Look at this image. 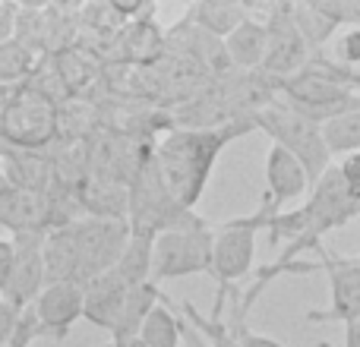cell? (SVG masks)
<instances>
[{
    "instance_id": "obj_1",
    "label": "cell",
    "mask_w": 360,
    "mask_h": 347,
    "mask_svg": "<svg viewBox=\"0 0 360 347\" xmlns=\"http://www.w3.org/2000/svg\"><path fill=\"white\" fill-rule=\"evenodd\" d=\"M250 130H259L256 117H237L231 124L215 126V130H184V126H174L152 149V162H155L158 177H162L165 190L171 192V199L180 209L193 211V205L199 202L205 183H209L212 168H215L221 149L231 139L243 136Z\"/></svg>"
},
{
    "instance_id": "obj_2",
    "label": "cell",
    "mask_w": 360,
    "mask_h": 347,
    "mask_svg": "<svg viewBox=\"0 0 360 347\" xmlns=\"http://www.w3.org/2000/svg\"><path fill=\"white\" fill-rule=\"evenodd\" d=\"M278 215L269 202H262L253 215L234 218L215 228V243H212V268L209 275L218 281V297H215V310L212 316H221L224 310V297L228 291L250 272L253 266V253H256V237L262 228H269V221Z\"/></svg>"
},
{
    "instance_id": "obj_3",
    "label": "cell",
    "mask_w": 360,
    "mask_h": 347,
    "mask_svg": "<svg viewBox=\"0 0 360 347\" xmlns=\"http://www.w3.org/2000/svg\"><path fill=\"white\" fill-rule=\"evenodd\" d=\"M256 126H259L266 136H272V145H278L288 155L297 158L300 168L310 177V183H316V180L332 168V155H329V149H326L323 126L300 117L297 111L285 107L281 101H272L269 107H262V111L256 114Z\"/></svg>"
},
{
    "instance_id": "obj_4",
    "label": "cell",
    "mask_w": 360,
    "mask_h": 347,
    "mask_svg": "<svg viewBox=\"0 0 360 347\" xmlns=\"http://www.w3.org/2000/svg\"><path fill=\"white\" fill-rule=\"evenodd\" d=\"M272 89H275V101H281L285 107H291L300 117L313 120V124H319V126L360 107V95L354 89L338 86V82L313 73L310 67H304L297 76H291V79L272 82Z\"/></svg>"
},
{
    "instance_id": "obj_5",
    "label": "cell",
    "mask_w": 360,
    "mask_h": 347,
    "mask_svg": "<svg viewBox=\"0 0 360 347\" xmlns=\"http://www.w3.org/2000/svg\"><path fill=\"white\" fill-rule=\"evenodd\" d=\"M215 228L209 221L190 228L165 230L152 240V281L186 278V275H209Z\"/></svg>"
},
{
    "instance_id": "obj_6",
    "label": "cell",
    "mask_w": 360,
    "mask_h": 347,
    "mask_svg": "<svg viewBox=\"0 0 360 347\" xmlns=\"http://www.w3.org/2000/svg\"><path fill=\"white\" fill-rule=\"evenodd\" d=\"M60 114L54 98H48L38 89H22L6 107L0 111V133L6 143H13L22 152H38L57 136Z\"/></svg>"
},
{
    "instance_id": "obj_7",
    "label": "cell",
    "mask_w": 360,
    "mask_h": 347,
    "mask_svg": "<svg viewBox=\"0 0 360 347\" xmlns=\"http://www.w3.org/2000/svg\"><path fill=\"white\" fill-rule=\"evenodd\" d=\"M76 253H79V284H89L92 278L111 272L130 240L127 218H82L73 221Z\"/></svg>"
},
{
    "instance_id": "obj_8",
    "label": "cell",
    "mask_w": 360,
    "mask_h": 347,
    "mask_svg": "<svg viewBox=\"0 0 360 347\" xmlns=\"http://www.w3.org/2000/svg\"><path fill=\"white\" fill-rule=\"evenodd\" d=\"M262 25H266V54H262L259 73H266L272 82L297 76L310 63L313 51L294 25L291 4L269 6L266 16H262Z\"/></svg>"
},
{
    "instance_id": "obj_9",
    "label": "cell",
    "mask_w": 360,
    "mask_h": 347,
    "mask_svg": "<svg viewBox=\"0 0 360 347\" xmlns=\"http://www.w3.org/2000/svg\"><path fill=\"white\" fill-rule=\"evenodd\" d=\"M13 266L10 278L0 297L13 306V310L25 313L35 297L44 291V234L41 230H29V234H13Z\"/></svg>"
},
{
    "instance_id": "obj_10",
    "label": "cell",
    "mask_w": 360,
    "mask_h": 347,
    "mask_svg": "<svg viewBox=\"0 0 360 347\" xmlns=\"http://www.w3.org/2000/svg\"><path fill=\"white\" fill-rule=\"evenodd\" d=\"M319 253V268H326L329 275V306L326 310H310L307 322H357L360 319V262L357 259H345V256H332L323 247ZM313 266V268H316Z\"/></svg>"
},
{
    "instance_id": "obj_11",
    "label": "cell",
    "mask_w": 360,
    "mask_h": 347,
    "mask_svg": "<svg viewBox=\"0 0 360 347\" xmlns=\"http://www.w3.org/2000/svg\"><path fill=\"white\" fill-rule=\"evenodd\" d=\"M82 284L79 281H57L44 284V291L35 297L29 313L35 316V325L41 335H51L57 341L70 335L76 322L82 319Z\"/></svg>"
},
{
    "instance_id": "obj_12",
    "label": "cell",
    "mask_w": 360,
    "mask_h": 347,
    "mask_svg": "<svg viewBox=\"0 0 360 347\" xmlns=\"http://www.w3.org/2000/svg\"><path fill=\"white\" fill-rule=\"evenodd\" d=\"M0 224L10 228L13 234H29V230L48 234L51 228H57L54 199L48 192L4 186L0 190Z\"/></svg>"
},
{
    "instance_id": "obj_13",
    "label": "cell",
    "mask_w": 360,
    "mask_h": 347,
    "mask_svg": "<svg viewBox=\"0 0 360 347\" xmlns=\"http://www.w3.org/2000/svg\"><path fill=\"white\" fill-rule=\"evenodd\" d=\"M310 177L300 168V162L294 155H288L285 149L272 145L266 155V196L262 202H269L275 211H285V202L300 199L310 190Z\"/></svg>"
},
{
    "instance_id": "obj_14",
    "label": "cell",
    "mask_w": 360,
    "mask_h": 347,
    "mask_svg": "<svg viewBox=\"0 0 360 347\" xmlns=\"http://www.w3.org/2000/svg\"><path fill=\"white\" fill-rule=\"evenodd\" d=\"M82 291H86L82 294V319L92 322L95 329L111 332L120 316V306H124V300H127V291H130V287L124 284V278L111 268V272L92 278L89 284H82Z\"/></svg>"
},
{
    "instance_id": "obj_15",
    "label": "cell",
    "mask_w": 360,
    "mask_h": 347,
    "mask_svg": "<svg viewBox=\"0 0 360 347\" xmlns=\"http://www.w3.org/2000/svg\"><path fill=\"white\" fill-rule=\"evenodd\" d=\"M228 67L234 73H256L262 67V54H266V25L262 19H243L234 32L221 41Z\"/></svg>"
},
{
    "instance_id": "obj_16",
    "label": "cell",
    "mask_w": 360,
    "mask_h": 347,
    "mask_svg": "<svg viewBox=\"0 0 360 347\" xmlns=\"http://www.w3.org/2000/svg\"><path fill=\"white\" fill-rule=\"evenodd\" d=\"M79 281V253H76L73 221L51 228L44 234V284Z\"/></svg>"
},
{
    "instance_id": "obj_17",
    "label": "cell",
    "mask_w": 360,
    "mask_h": 347,
    "mask_svg": "<svg viewBox=\"0 0 360 347\" xmlns=\"http://www.w3.org/2000/svg\"><path fill=\"white\" fill-rule=\"evenodd\" d=\"M162 303V291H158L155 281H146V284H136L127 291V300L120 306V316L111 329V341H130V338H139V329L149 319V313Z\"/></svg>"
},
{
    "instance_id": "obj_18",
    "label": "cell",
    "mask_w": 360,
    "mask_h": 347,
    "mask_svg": "<svg viewBox=\"0 0 360 347\" xmlns=\"http://www.w3.org/2000/svg\"><path fill=\"white\" fill-rule=\"evenodd\" d=\"M250 16H253V6H247V4H199V6H193L186 19H190L196 29H202L205 35L224 41V38Z\"/></svg>"
},
{
    "instance_id": "obj_19",
    "label": "cell",
    "mask_w": 360,
    "mask_h": 347,
    "mask_svg": "<svg viewBox=\"0 0 360 347\" xmlns=\"http://www.w3.org/2000/svg\"><path fill=\"white\" fill-rule=\"evenodd\" d=\"M152 240H155V237L133 234L130 230V240H127L124 253H120L117 266H114V272L124 278L127 287H136V284L152 281Z\"/></svg>"
},
{
    "instance_id": "obj_20",
    "label": "cell",
    "mask_w": 360,
    "mask_h": 347,
    "mask_svg": "<svg viewBox=\"0 0 360 347\" xmlns=\"http://www.w3.org/2000/svg\"><path fill=\"white\" fill-rule=\"evenodd\" d=\"M316 54L326 57L335 70L360 79V25H354V29H338L332 35V41L323 51H316Z\"/></svg>"
},
{
    "instance_id": "obj_21",
    "label": "cell",
    "mask_w": 360,
    "mask_h": 347,
    "mask_svg": "<svg viewBox=\"0 0 360 347\" xmlns=\"http://www.w3.org/2000/svg\"><path fill=\"white\" fill-rule=\"evenodd\" d=\"M180 329H184V322L168 306L158 303L149 313V319L143 322V329H139V341L146 347H180V341H184V332Z\"/></svg>"
},
{
    "instance_id": "obj_22",
    "label": "cell",
    "mask_w": 360,
    "mask_h": 347,
    "mask_svg": "<svg viewBox=\"0 0 360 347\" xmlns=\"http://www.w3.org/2000/svg\"><path fill=\"white\" fill-rule=\"evenodd\" d=\"M291 16H294V25H297V32L304 35V41L310 44L313 54H316V51H323L326 44L332 41V35L338 32L335 25H332L329 19H326L313 4H291Z\"/></svg>"
},
{
    "instance_id": "obj_23",
    "label": "cell",
    "mask_w": 360,
    "mask_h": 347,
    "mask_svg": "<svg viewBox=\"0 0 360 347\" xmlns=\"http://www.w3.org/2000/svg\"><path fill=\"white\" fill-rule=\"evenodd\" d=\"M323 139H326L329 155L332 152H348V155L360 152V107L323 124Z\"/></svg>"
},
{
    "instance_id": "obj_24",
    "label": "cell",
    "mask_w": 360,
    "mask_h": 347,
    "mask_svg": "<svg viewBox=\"0 0 360 347\" xmlns=\"http://www.w3.org/2000/svg\"><path fill=\"white\" fill-rule=\"evenodd\" d=\"M338 171H342V180H345V186H348V196L354 199V205L360 211V152L345 158V162L338 164Z\"/></svg>"
},
{
    "instance_id": "obj_25",
    "label": "cell",
    "mask_w": 360,
    "mask_h": 347,
    "mask_svg": "<svg viewBox=\"0 0 360 347\" xmlns=\"http://www.w3.org/2000/svg\"><path fill=\"white\" fill-rule=\"evenodd\" d=\"M19 319H22V313L13 310V306L0 297V347H10L13 335H16V329H19Z\"/></svg>"
},
{
    "instance_id": "obj_26",
    "label": "cell",
    "mask_w": 360,
    "mask_h": 347,
    "mask_svg": "<svg viewBox=\"0 0 360 347\" xmlns=\"http://www.w3.org/2000/svg\"><path fill=\"white\" fill-rule=\"evenodd\" d=\"M35 338H41V332H38V325H35V316L25 310L22 319H19V329H16V335H13L10 347H32Z\"/></svg>"
},
{
    "instance_id": "obj_27",
    "label": "cell",
    "mask_w": 360,
    "mask_h": 347,
    "mask_svg": "<svg viewBox=\"0 0 360 347\" xmlns=\"http://www.w3.org/2000/svg\"><path fill=\"white\" fill-rule=\"evenodd\" d=\"M234 341H237V347H281L278 341H272V338H262V335H253V332H247V329H243V322H237Z\"/></svg>"
},
{
    "instance_id": "obj_28",
    "label": "cell",
    "mask_w": 360,
    "mask_h": 347,
    "mask_svg": "<svg viewBox=\"0 0 360 347\" xmlns=\"http://www.w3.org/2000/svg\"><path fill=\"white\" fill-rule=\"evenodd\" d=\"M16 6H0V44L13 41V32H16Z\"/></svg>"
},
{
    "instance_id": "obj_29",
    "label": "cell",
    "mask_w": 360,
    "mask_h": 347,
    "mask_svg": "<svg viewBox=\"0 0 360 347\" xmlns=\"http://www.w3.org/2000/svg\"><path fill=\"white\" fill-rule=\"evenodd\" d=\"M10 266H13V243L0 240V294H4L6 278H10Z\"/></svg>"
},
{
    "instance_id": "obj_30",
    "label": "cell",
    "mask_w": 360,
    "mask_h": 347,
    "mask_svg": "<svg viewBox=\"0 0 360 347\" xmlns=\"http://www.w3.org/2000/svg\"><path fill=\"white\" fill-rule=\"evenodd\" d=\"M345 347H360V319L345 325Z\"/></svg>"
},
{
    "instance_id": "obj_31",
    "label": "cell",
    "mask_w": 360,
    "mask_h": 347,
    "mask_svg": "<svg viewBox=\"0 0 360 347\" xmlns=\"http://www.w3.org/2000/svg\"><path fill=\"white\" fill-rule=\"evenodd\" d=\"M108 347H146V344L139 341V338H130V341H111Z\"/></svg>"
},
{
    "instance_id": "obj_32",
    "label": "cell",
    "mask_w": 360,
    "mask_h": 347,
    "mask_svg": "<svg viewBox=\"0 0 360 347\" xmlns=\"http://www.w3.org/2000/svg\"><path fill=\"white\" fill-rule=\"evenodd\" d=\"M357 262H360V256H357Z\"/></svg>"
}]
</instances>
